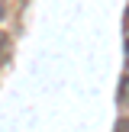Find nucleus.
<instances>
[{
    "instance_id": "1",
    "label": "nucleus",
    "mask_w": 129,
    "mask_h": 132,
    "mask_svg": "<svg viewBox=\"0 0 129 132\" xmlns=\"http://www.w3.org/2000/svg\"><path fill=\"white\" fill-rule=\"evenodd\" d=\"M116 103H123V106L129 103V74L119 81V90H116Z\"/></svg>"
},
{
    "instance_id": "2",
    "label": "nucleus",
    "mask_w": 129,
    "mask_h": 132,
    "mask_svg": "<svg viewBox=\"0 0 129 132\" xmlns=\"http://www.w3.org/2000/svg\"><path fill=\"white\" fill-rule=\"evenodd\" d=\"M123 36H126V48H129V6H126V16H123Z\"/></svg>"
},
{
    "instance_id": "3",
    "label": "nucleus",
    "mask_w": 129,
    "mask_h": 132,
    "mask_svg": "<svg viewBox=\"0 0 129 132\" xmlns=\"http://www.w3.org/2000/svg\"><path fill=\"white\" fill-rule=\"evenodd\" d=\"M113 132H129V116H123V119H116V129Z\"/></svg>"
},
{
    "instance_id": "4",
    "label": "nucleus",
    "mask_w": 129,
    "mask_h": 132,
    "mask_svg": "<svg viewBox=\"0 0 129 132\" xmlns=\"http://www.w3.org/2000/svg\"><path fill=\"white\" fill-rule=\"evenodd\" d=\"M6 48H10V39H6V32H0V58L6 55Z\"/></svg>"
}]
</instances>
